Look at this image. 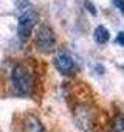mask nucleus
<instances>
[{"label":"nucleus","instance_id":"1","mask_svg":"<svg viewBox=\"0 0 124 132\" xmlns=\"http://www.w3.org/2000/svg\"><path fill=\"white\" fill-rule=\"evenodd\" d=\"M10 81H11V89H13V93L14 95L28 96V95H31L33 89H34L33 76L26 70V67H25V65H22V64L14 65V69L11 70Z\"/></svg>","mask_w":124,"mask_h":132},{"label":"nucleus","instance_id":"2","mask_svg":"<svg viewBox=\"0 0 124 132\" xmlns=\"http://www.w3.org/2000/svg\"><path fill=\"white\" fill-rule=\"evenodd\" d=\"M37 20H39V16L31 6L20 10L19 23H17V36L20 40H26L31 36V33L34 31V28L37 25Z\"/></svg>","mask_w":124,"mask_h":132},{"label":"nucleus","instance_id":"3","mask_svg":"<svg viewBox=\"0 0 124 132\" xmlns=\"http://www.w3.org/2000/svg\"><path fill=\"white\" fill-rule=\"evenodd\" d=\"M36 48L42 54H50L56 50V36L48 25H40L36 36Z\"/></svg>","mask_w":124,"mask_h":132},{"label":"nucleus","instance_id":"4","mask_svg":"<svg viewBox=\"0 0 124 132\" xmlns=\"http://www.w3.org/2000/svg\"><path fill=\"white\" fill-rule=\"evenodd\" d=\"M73 115H75V121H76L79 129L90 130L93 127V124H95V110L90 106H87V104L76 106Z\"/></svg>","mask_w":124,"mask_h":132},{"label":"nucleus","instance_id":"5","mask_svg":"<svg viewBox=\"0 0 124 132\" xmlns=\"http://www.w3.org/2000/svg\"><path fill=\"white\" fill-rule=\"evenodd\" d=\"M54 65L59 73L62 75H73L76 70V65L73 57L67 53V51H59L57 56L54 57Z\"/></svg>","mask_w":124,"mask_h":132},{"label":"nucleus","instance_id":"6","mask_svg":"<svg viewBox=\"0 0 124 132\" xmlns=\"http://www.w3.org/2000/svg\"><path fill=\"white\" fill-rule=\"evenodd\" d=\"M23 127H25V132H45V127L42 126L40 120L34 115H28L25 118Z\"/></svg>","mask_w":124,"mask_h":132},{"label":"nucleus","instance_id":"7","mask_svg":"<svg viewBox=\"0 0 124 132\" xmlns=\"http://www.w3.org/2000/svg\"><path fill=\"white\" fill-rule=\"evenodd\" d=\"M109 39H110L109 30H107L105 27H101V25H99V27L95 30V40H96L99 45H102V44H107Z\"/></svg>","mask_w":124,"mask_h":132},{"label":"nucleus","instance_id":"8","mask_svg":"<svg viewBox=\"0 0 124 132\" xmlns=\"http://www.w3.org/2000/svg\"><path fill=\"white\" fill-rule=\"evenodd\" d=\"M113 132H124V115H116L113 120V126H112Z\"/></svg>","mask_w":124,"mask_h":132},{"label":"nucleus","instance_id":"9","mask_svg":"<svg viewBox=\"0 0 124 132\" xmlns=\"http://www.w3.org/2000/svg\"><path fill=\"white\" fill-rule=\"evenodd\" d=\"M112 3L118 8V11L121 14H124V0H112Z\"/></svg>","mask_w":124,"mask_h":132},{"label":"nucleus","instance_id":"10","mask_svg":"<svg viewBox=\"0 0 124 132\" xmlns=\"http://www.w3.org/2000/svg\"><path fill=\"white\" fill-rule=\"evenodd\" d=\"M16 5H17L19 11H20V10H23V8H26V6H30L28 0H16Z\"/></svg>","mask_w":124,"mask_h":132},{"label":"nucleus","instance_id":"11","mask_svg":"<svg viewBox=\"0 0 124 132\" xmlns=\"http://www.w3.org/2000/svg\"><path fill=\"white\" fill-rule=\"evenodd\" d=\"M84 5H85V8H88V10H90V13H92L93 16L96 14V8L92 5V2H90V0H85V2H84Z\"/></svg>","mask_w":124,"mask_h":132},{"label":"nucleus","instance_id":"12","mask_svg":"<svg viewBox=\"0 0 124 132\" xmlns=\"http://www.w3.org/2000/svg\"><path fill=\"white\" fill-rule=\"evenodd\" d=\"M116 42H118L119 45H124V33H119V34H118V37H116Z\"/></svg>","mask_w":124,"mask_h":132}]
</instances>
